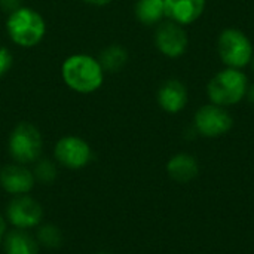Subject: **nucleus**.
Returning <instances> with one entry per match:
<instances>
[{"label":"nucleus","instance_id":"nucleus-1","mask_svg":"<svg viewBox=\"0 0 254 254\" xmlns=\"http://www.w3.org/2000/svg\"><path fill=\"white\" fill-rule=\"evenodd\" d=\"M60 74L63 83L70 91L80 95L97 92L106 80V71L103 70L98 58L85 52L65 57L61 64Z\"/></svg>","mask_w":254,"mask_h":254},{"label":"nucleus","instance_id":"nucleus-2","mask_svg":"<svg viewBox=\"0 0 254 254\" xmlns=\"http://www.w3.org/2000/svg\"><path fill=\"white\" fill-rule=\"evenodd\" d=\"M4 30L12 45L21 49H31L39 46L46 37L48 24L37 9L22 4L6 15Z\"/></svg>","mask_w":254,"mask_h":254},{"label":"nucleus","instance_id":"nucleus-3","mask_svg":"<svg viewBox=\"0 0 254 254\" xmlns=\"http://www.w3.org/2000/svg\"><path fill=\"white\" fill-rule=\"evenodd\" d=\"M249 85V77L243 70L225 67L210 79L207 95L213 104L228 109L246 98Z\"/></svg>","mask_w":254,"mask_h":254},{"label":"nucleus","instance_id":"nucleus-4","mask_svg":"<svg viewBox=\"0 0 254 254\" xmlns=\"http://www.w3.org/2000/svg\"><path fill=\"white\" fill-rule=\"evenodd\" d=\"M43 150V137L39 128L30 122H19L7 138V152L16 164H34Z\"/></svg>","mask_w":254,"mask_h":254},{"label":"nucleus","instance_id":"nucleus-5","mask_svg":"<svg viewBox=\"0 0 254 254\" xmlns=\"http://www.w3.org/2000/svg\"><path fill=\"white\" fill-rule=\"evenodd\" d=\"M217 52L225 67L243 70L250 65L254 46L250 37L240 28H225L217 37Z\"/></svg>","mask_w":254,"mask_h":254},{"label":"nucleus","instance_id":"nucleus-6","mask_svg":"<svg viewBox=\"0 0 254 254\" xmlns=\"http://www.w3.org/2000/svg\"><path fill=\"white\" fill-rule=\"evenodd\" d=\"M234 127V118L226 107L217 104L201 106L193 116V129L207 138H219L228 134Z\"/></svg>","mask_w":254,"mask_h":254},{"label":"nucleus","instance_id":"nucleus-7","mask_svg":"<svg viewBox=\"0 0 254 254\" xmlns=\"http://www.w3.org/2000/svg\"><path fill=\"white\" fill-rule=\"evenodd\" d=\"M54 158L68 170H80L92 161L94 153L89 143L82 137L64 135L54 146Z\"/></svg>","mask_w":254,"mask_h":254},{"label":"nucleus","instance_id":"nucleus-8","mask_svg":"<svg viewBox=\"0 0 254 254\" xmlns=\"http://www.w3.org/2000/svg\"><path fill=\"white\" fill-rule=\"evenodd\" d=\"M153 42L158 52L171 60L183 57L189 46V37L185 27L170 19H164L156 25Z\"/></svg>","mask_w":254,"mask_h":254},{"label":"nucleus","instance_id":"nucleus-9","mask_svg":"<svg viewBox=\"0 0 254 254\" xmlns=\"http://www.w3.org/2000/svg\"><path fill=\"white\" fill-rule=\"evenodd\" d=\"M43 217L42 205L28 195L15 196L6 208V219L16 229H31L36 228Z\"/></svg>","mask_w":254,"mask_h":254},{"label":"nucleus","instance_id":"nucleus-10","mask_svg":"<svg viewBox=\"0 0 254 254\" xmlns=\"http://www.w3.org/2000/svg\"><path fill=\"white\" fill-rule=\"evenodd\" d=\"M34 174L22 164H7L0 170V186L10 195H27L34 188Z\"/></svg>","mask_w":254,"mask_h":254},{"label":"nucleus","instance_id":"nucleus-11","mask_svg":"<svg viewBox=\"0 0 254 254\" xmlns=\"http://www.w3.org/2000/svg\"><path fill=\"white\" fill-rule=\"evenodd\" d=\"M156 101L164 112L170 115H177L182 110H185V107L188 106L189 101L188 88L179 79H167L158 88Z\"/></svg>","mask_w":254,"mask_h":254},{"label":"nucleus","instance_id":"nucleus-12","mask_svg":"<svg viewBox=\"0 0 254 254\" xmlns=\"http://www.w3.org/2000/svg\"><path fill=\"white\" fill-rule=\"evenodd\" d=\"M207 6V0H164L165 19L183 27L196 22Z\"/></svg>","mask_w":254,"mask_h":254},{"label":"nucleus","instance_id":"nucleus-13","mask_svg":"<svg viewBox=\"0 0 254 254\" xmlns=\"http://www.w3.org/2000/svg\"><path fill=\"white\" fill-rule=\"evenodd\" d=\"M167 173L170 179L177 183H189L195 180L199 174L198 159L190 153H176L167 162Z\"/></svg>","mask_w":254,"mask_h":254},{"label":"nucleus","instance_id":"nucleus-14","mask_svg":"<svg viewBox=\"0 0 254 254\" xmlns=\"http://www.w3.org/2000/svg\"><path fill=\"white\" fill-rule=\"evenodd\" d=\"M4 254H37L39 243L24 229H13L6 232L3 238Z\"/></svg>","mask_w":254,"mask_h":254},{"label":"nucleus","instance_id":"nucleus-15","mask_svg":"<svg viewBox=\"0 0 254 254\" xmlns=\"http://www.w3.org/2000/svg\"><path fill=\"white\" fill-rule=\"evenodd\" d=\"M134 16L146 27L161 24L165 19L164 0H137L134 4Z\"/></svg>","mask_w":254,"mask_h":254},{"label":"nucleus","instance_id":"nucleus-16","mask_svg":"<svg viewBox=\"0 0 254 254\" xmlns=\"http://www.w3.org/2000/svg\"><path fill=\"white\" fill-rule=\"evenodd\" d=\"M103 70L107 73H119L129 60V54L128 49L121 45V43H112L107 45L106 48H103V51L100 52V55L97 57Z\"/></svg>","mask_w":254,"mask_h":254},{"label":"nucleus","instance_id":"nucleus-17","mask_svg":"<svg viewBox=\"0 0 254 254\" xmlns=\"http://www.w3.org/2000/svg\"><path fill=\"white\" fill-rule=\"evenodd\" d=\"M33 174L34 179L43 185H51L55 182L57 176H58V170H57V164L51 159L46 158H39L34 162V168H33Z\"/></svg>","mask_w":254,"mask_h":254},{"label":"nucleus","instance_id":"nucleus-18","mask_svg":"<svg viewBox=\"0 0 254 254\" xmlns=\"http://www.w3.org/2000/svg\"><path fill=\"white\" fill-rule=\"evenodd\" d=\"M63 241V232L55 225H43L37 231V243L46 249H58Z\"/></svg>","mask_w":254,"mask_h":254},{"label":"nucleus","instance_id":"nucleus-19","mask_svg":"<svg viewBox=\"0 0 254 254\" xmlns=\"http://www.w3.org/2000/svg\"><path fill=\"white\" fill-rule=\"evenodd\" d=\"M13 65V52L4 46L0 45V79L4 77Z\"/></svg>","mask_w":254,"mask_h":254},{"label":"nucleus","instance_id":"nucleus-20","mask_svg":"<svg viewBox=\"0 0 254 254\" xmlns=\"http://www.w3.org/2000/svg\"><path fill=\"white\" fill-rule=\"evenodd\" d=\"M22 6V0H0V10L9 15L10 12L16 10Z\"/></svg>","mask_w":254,"mask_h":254},{"label":"nucleus","instance_id":"nucleus-21","mask_svg":"<svg viewBox=\"0 0 254 254\" xmlns=\"http://www.w3.org/2000/svg\"><path fill=\"white\" fill-rule=\"evenodd\" d=\"M115 0H83V3L89 4V6H94V7H104V6H109L112 4Z\"/></svg>","mask_w":254,"mask_h":254},{"label":"nucleus","instance_id":"nucleus-22","mask_svg":"<svg viewBox=\"0 0 254 254\" xmlns=\"http://www.w3.org/2000/svg\"><path fill=\"white\" fill-rule=\"evenodd\" d=\"M4 235H6V222H4V219L0 216V244L3 243Z\"/></svg>","mask_w":254,"mask_h":254},{"label":"nucleus","instance_id":"nucleus-23","mask_svg":"<svg viewBox=\"0 0 254 254\" xmlns=\"http://www.w3.org/2000/svg\"><path fill=\"white\" fill-rule=\"evenodd\" d=\"M246 98L254 104V83L253 85H249V88H247V94H246Z\"/></svg>","mask_w":254,"mask_h":254},{"label":"nucleus","instance_id":"nucleus-24","mask_svg":"<svg viewBox=\"0 0 254 254\" xmlns=\"http://www.w3.org/2000/svg\"><path fill=\"white\" fill-rule=\"evenodd\" d=\"M250 65H252V68H253V71H254V55H253V60H252V63H250Z\"/></svg>","mask_w":254,"mask_h":254},{"label":"nucleus","instance_id":"nucleus-25","mask_svg":"<svg viewBox=\"0 0 254 254\" xmlns=\"http://www.w3.org/2000/svg\"><path fill=\"white\" fill-rule=\"evenodd\" d=\"M97 254H112V253H106V252H101V253H97Z\"/></svg>","mask_w":254,"mask_h":254}]
</instances>
